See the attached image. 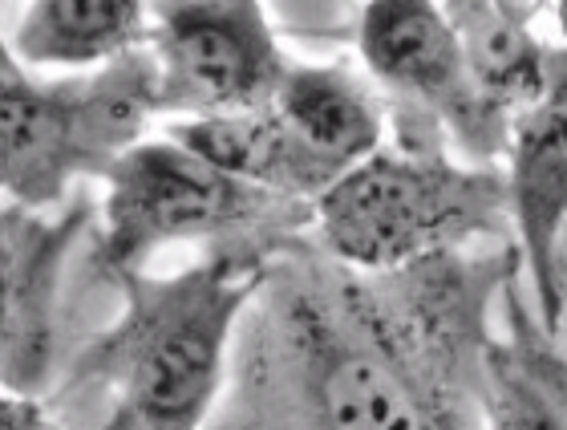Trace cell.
Wrapping results in <instances>:
<instances>
[{
  "label": "cell",
  "instance_id": "6da1fadb",
  "mask_svg": "<svg viewBox=\"0 0 567 430\" xmlns=\"http://www.w3.org/2000/svg\"><path fill=\"white\" fill-rule=\"evenodd\" d=\"M515 256L365 273L305 232L284 239L207 430H483L486 300Z\"/></svg>",
  "mask_w": 567,
  "mask_h": 430
},
{
  "label": "cell",
  "instance_id": "7a4b0ae2",
  "mask_svg": "<svg viewBox=\"0 0 567 430\" xmlns=\"http://www.w3.org/2000/svg\"><path fill=\"white\" fill-rule=\"evenodd\" d=\"M276 248H215L163 280L118 276L122 317L82 361V378L114 390V414L102 430H207L239 321Z\"/></svg>",
  "mask_w": 567,
  "mask_h": 430
},
{
  "label": "cell",
  "instance_id": "3957f363",
  "mask_svg": "<svg viewBox=\"0 0 567 430\" xmlns=\"http://www.w3.org/2000/svg\"><path fill=\"white\" fill-rule=\"evenodd\" d=\"M507 224V180L454 167L434 146L378 151L317 199V239L365 273L466 252Z\"/></svg>",
  "mask_w": 567,
  "mask_h": 430
},
{
  "label": "cell",
  "instance_id": "277c9868",
  "mask_svg": "<svg viewBox=\"0 0 567 430\" xmlns=\"http://www.w3.org/2000/svg\"><path fill=\"white\" fill-rule=\"evenodd\" d=\"M158 110V61L146 49L65 82H37L17 53L0 73L4 195L53 212L78 180H106Z\"/></svg>",
  "mask_w": 567,
  "mask_h": 430
},
{
  "label": "cell",
  "instance_id": "5b68a950",
  "mask_svg": "<svg viewBox=\"0 0 567 430\" xmlns=\"http://www.w3.org/2000/svg\"><path fill=\"white\" fill-rule=\"evenodd\" d=\"M317 227V204L264 192L207 163L171 134L131 146L110 167L102 199V268L114 276L142 273V264L166 244L276 248Z\"/></svg>",
  "mask_w": 567,
  "mask_h": 430
},
{
  "label": "cell",
  "instance_id": "8992f818",
  "mask_svg": "<svg viewBox=\"0 0 567 430\" xmlns=\"http://www.w3.org/2000/svg\"><path fill=\"white\" fill-rule=\"evenodd\" d=\"M158 110L219 119L272 106L288 61L260 0H151Z\"/></svg>",
  "mask_w": 567,
  "mask_h": 430
},
{
  "label": "cell",
  "instance_id": "52a82bcc",
  "mask_svg": "<svg viewBox=\"0 0 567 430\" xmlns=\"http://www.w3.org/2000/svg\"><path fill=\"white\" fill-rule=\"evenodd\" d=\"M357 41L369 73L430 126L450 122L474 155L511 143V122L483 98L458 29L434 0H369Z\"/></svg>",
  "mask_w": 567,
  "mask_h": 430
},
{
  "label": "cell",
  "instance_id": "ba28073f",
  "mask_svg": "<svg viewBox=\"0 0 567 430\" xmlns=\"http://www.w3.org/2000/svg\"><path fill=\"white\" fill-rule=\"evenodd\" d=\"M511 227L539 321H556V244L567 227V49H547L544 94L511 122Z\"/></svg>",
  "mask_w": 567,
  "mask_h": 430
},
{
  "label": "cell",
  "instance_id": "9c48e42d",
  "mask_svg": "<svg viewBox=\"0 0 567 430\" xmlns=\"http://www.w3.org/2000/svg\"><path fill=\"white\" fill-rule=\"evenodd\" d=\"M90 212L85 195L61 212L4 204V390L12 395H37L49 378L61 260Z\"/></svg>",
  "mask_w": 567,
  "mask_h": 430
},
{
  "label": "cell",
  "instance_id": "30bf717a",
  "mask_svg": "<svg viewBox=\"0 0 567 430\" xmlns=\"http://www.w3.org/2000/svg\"><path fill=\"white\" fill-rule=\"evenodd\" d=\"M483 430H567V354L515 273L503 285V334L486 341Z\"/></svg>",
  "mask_w": 567,
  "mask_h": 430
},
{
  "label": "cell",
  "instance_id": "8fae6325",
  "mask_svg": "<svg viewBox=\"0 0 567 430\" xmlns=\"http://www.w3.org/2000/svg\"><path fill=\"white\" fill-rule=\"evenodd\" d=\"M296 143L332 183L381 151V106L341 65H288L272 98Z\"/></svg>",
  "mask_w": 567,
  "mask_h": 430
},
{
  "label": "cell",
  "instance_id": "7c38bea8",
  "mask_svg": "<svg viewBox=\"0 0 567 430\" xmlns=\"http://www.w3.org/2000/svg\"><path fill=\"white\" fill-rule=\"evenodd\" d=\"M166 134L175 143L190 146L207 163L224 167L227 175L256 183L264 192L317 204L332 187L329 175L305 155V146L296 143V134L276 114V106L219 114V119H183L171 122Z\"/></svg>",
  "mask_w": 567,
  "mask_h": 430
},
{
  "label": "cell",
  "instance_id": "4fadbf2b",
  "mask_svg": "<svg viewBox=\"0 0 567 430\" xmlns=\"http://www.w3.org/2000/svg\"><path fill=\"white\" fill-rule=\"evenodd\" d=\"M151 41V0H33L12 53L24 65H106Z\"/></svg>",
  "mask_w": 567,
  "mask_h": 430
},
{
  "label": "cell",
  "instance_id": "5bb4252c",
  "mask_svg": "<svg viewBox=\"0 0 567 430\" xmlns=\"http://www.w3.org/2000/svg\"><path fill=\"white\" fill-rule=\"evenodd\" d=\"M471 73L503 122H515L547 82V49L527 33V9L515 0H450Z\"/></svg>",
  "mask_w": 567,
  "mask_h": 430
},
{
  "label": "cell",
  "instance_id": "9a60e30c",
  "mask_svg": "<svg viewBox=\"0 0 567 430\" xmlns=\"http://www.w3.org/2000/svg\"><path fill=\"white\" fill-rule=\"evenodd\" d=\"M4 430H65V427L37 402V395H12V390H4Z\"/></svg>",
  "mask_w": 567,
  "mask_h": 430
},
{
  "label": "cell",
  "instance_id": "2e32d148",
  "mask_svg": "<svg viewBox=\"0 0 567 430\" xmlns=\"http://www.w3.org/2000/svg\"><path fill=\"white\" fill-rule=\"evenodd\" d=\"M551 337L567 354V227L556 244V321H551Z\"/></svg>",
  "mask_w": 567,
  "mask_h": 430
},
{
  "label": "cell",
  "instance_id": "e0dca14e",
  "mask_svg": "<svg viewBox=\"0 0 567 430\" xmlns=\"http://www.w3.org/2000/svg\"><path fill=\"white\" fill-rule=\"evenodd\" d=\"M556 21H559V33L567 37V0H559L556 4Z\"/></svg>",
  "mask_w": 567,
  "mask_h": 430
}]
</instances>
